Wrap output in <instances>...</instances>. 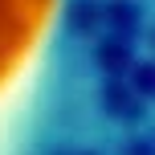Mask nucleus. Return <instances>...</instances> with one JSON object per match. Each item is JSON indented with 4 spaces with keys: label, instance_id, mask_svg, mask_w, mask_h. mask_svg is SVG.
<instances>
[{
    "label": "nucleus",
    "instance_id": "nucleus-1",
    "mask_svg": "<svg viewBox=\"0 0 155 155\" xmlns=\"http://www.w3.org/2000/svg\"><path fill=\"white\" fill-rule=\"evenodd\" d=\"M57 0H0V90L21 78L45 41Z\"/></svg>",
    "mask_w": 155,
    "mask_h": 155
}]
</instances>
